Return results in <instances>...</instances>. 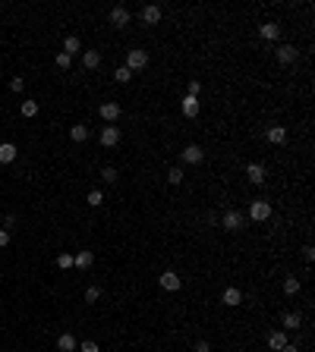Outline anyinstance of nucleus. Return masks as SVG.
Masks as SVG:
<instances>
[{
	"mask_svg": "<svg viewBox=\"0 0 315 352\" xmlns=\"http://www.w3.org/2000/svg\"><path fill=\"white\" fill-rule=\"evenodd\" d=\"M114 79H117V82H130V79H133V73H130V69H126V66H117Z\"/></svg>",
	"mask_w": 315,
	"mask_h": 352,
	"instance_id": "nucleus-31",
	"label": "nucleus"
},
{
	"mask_svg": "<svg viewBox=\"0 0 315 352\" xmlns=\"http://www.w3.org/2000/svg\"><path fill=\"white\" fill-rule=\"evenodd\" d=\"M10 88H13L16 95H19V91L26 88V79H22V76H13V79H10Z\"/></svg>",
	"mask_w": 315,
	"mask_h": 352,
	"instance_id": "nucleus-33",
	"label": "nucleus"
},
{
	"mask_svg": "<svg viewBox=\"0 0 315 352\" xmlns=\"http://www.w3.org/2000/svg\"><path fill=\"white\" fill-rule=\"evenodd\" d=\"M148 66V54L145 51H126V69L136 73V69H145Z\"/></svg>",
	"mask_w": 315,
	"mask_h": 352,
	"instance_id": "nucleus-3",
	"label": "nucleus"
},
{
	"mask_svg": "<svg viewBox=\"0 0 315 352\" xmlns=\"http://www.w3.org/2000/svg\"><path fill=\"white\" fill-rule=\"evenodd\" d=\"M268 346H271V349H277V352H281V349L287 346V333H268Z\"/></svg>",
	"mask_w": 315,
	"mask_h": 352,
	"instance_id": "nucleus-23",
	"label": "nucleus"
},
{
	"mask_svg": "<svg viewBox=\"0 0 315 352\" xmlns=\"http://www.w3.org/2000/svg\"><path fill=\"white\" fill-rule=\"evenodd\" d=\"M98 299H101V289H98V286H88V289H85V302H88V305H95Z\"/></svg>",
	"mask_w": 315,
	"mask_h": 352,
	"instance_id": "nucleus-30",
	"label": "nucleus"
},
{
	"mask_svg": "<svg viewBox=\"0 0 315 352\" xmlns=\"http://www.w3.org/2000/svg\"><path fill=\"white\" fill-rule=\"evenodd\" d=\"M243 224H246V217H243L240 211H227V214L221 217V227H224L227 233H240V230H243Z\"/></svg>",
	"mask_w": 315,
	"mask_h": 352,
	"instance_id": "nucleus-1",
	"label": "nucleus"
},
{
	"mask_svg": "<svg viewBox=\"0 0 315 352\" xmlns=\"http://www.w3.org/2000/svg\"><path fill=\"white\" fill-rule=\"evenodd\" d=\"M221 302H224V305H230V308H237V305L243 302V289H237V286H227L224 292H221Z\"/></svg>",
	"mask_w": 315,
	"mask_h": 352,
	"instance_id": "nucleus-8",
	"label": "nucleus"
},
{
	"mask_svg": "<svg viewBox=\"0 0 315 352\" xmlns=\"http://www.w3.org/2000/svg\"><path fill=\"white\" fill-rule=\"evenodd\" d=\"M202 157H205V151H202L199 145H189V148L180 151V160H183V163H202Z\"/></svg>",
	"mask_w": 315,
	"mask_h": 352,
	"instance_id": "nucleus-6",
	"label": "nucleus"
},
{
	"mask_svg": "<svg viewBox=\"0 0 315 352\" xmlns=\"http://www.w3.org/2000/svg\"><path fill=\"white\" fill-rule=\"evenodd\" d=\"M139 16H142L145 26H158V22H161V7H142V13H139Z\"/></svg>",
	"mask_w": 315,
	"mask_h": 352,
	"instance_id": "nucleus-15",
	"label": "nucleus"
},
{
	"mask_svg": "<svg viewBox=\"0 0 315 352\" xmlns=\"http://www.w3.org/2000/svg\"><path fill=\"white\" fill-rule=\"evenodd\" d=\"M79 48H82V41H79V35H66V41H63V54L73 57Z\"/></svg>",
	"mask_w": 315,
	"mask_h": 352,
	"instance_id": "nucleus-20",
	"label": "nucleus"
},
{
	"mask_svg": "<svg viewBox=\"0 0 315 352\" xmlns=\"http://www.w3.org/2000/svg\"><path fill=\"white\" fill-rule=\"evenodd\" d=\"M85 138H88V126H85V123H76V126H69V142L82 145Z\"/></svg>",
	"mask_w": 315,
	"mask_h": 352,
	"instance_id": "nucleus-13",
	"label": "nucleus"
},
{
	"mask_svg": "<svg viewBox=\"0 0 315 352\" xmlns=\"http://www.w3.org/2000/svg\"><path fill=\"white\" fill-rule=\"evenodd\" d=\"M82 63H85V69H98L101 66V54L98 51H85L82 54Z\"/></svg>",
	"mask_w": 315,
	"mask_h": 352,
	"instance_id": "nucleus-21",
	"label": "nucleus"
},
{
	"mask_svg": "<svg viewBox=\"0 0 315 352\" xmlns=\"http://www.w3.org/2000/svg\"><path fill=\"white\" fill-rule=\"evenodd\" d=\"M199 91H202V85L192 79V82H189V95H192V98H199Z\"/></svg>",
	"mask_w": 315,
	"mask_h": 352,
	"instance_id": "nucleus-35",
	"label": "nucleus"
},
{
	"mask_svg": "<svg viewBox=\"0 0 315 352\" xmlns=\"http://www.w3.org/2000/svg\"><path fill=\"white\" fill-rule=\"evenodd\" d=\"M249 217L255 220V224H262V220L271 217V202H265V198H259V202L249 205Z\"/></svg>",
	"mask_w": 315,
	"mask_h": 352,
	"instance_id": "nucleus-2",
	"label": "nucleus"
},
{
	"mask_svg": "<svg viewBox=\"0 0 315 352\" xmlns=\"http://www.w3.org/2000/svg\"><path fill=\"white\" fill-rule=\"evenodd\" d=\"M259 35L265 41H277V38H281V26H277V22H265V26L259 29Z\"/></svg>",
	"mask_w": 315,
	"mask_h": 352,
	"instance_id": "nucleus-17",
	"label": "nucleus"
},
{
	"mask_svg": "<svg viewBox=\"0 0 315 352\" xmlns=\"http://www.w3.org/2000/svg\"><path fill=\"white\" fill-rule=\"evenodd\" d=\"M299 324H302L299 314H293V311H287V314H284V327H287V330H296Z\"/></svg>",
	"mask_w": 315,
	"mask_h": 352,
	"instance_id": "nucleus-25",
	"label": "nucleus"
},
{
	"mask_svg": "<svg viewBox=\"0 0 315 352\" xmlns=\"http://www.w3.org/2000/svg\"><path fill=\"white\" fill-rule=\"evenodd\" d=\"M101 120H108V123H114V120H120V104H101Z\"/></svg>",
	"mask_w": 315,
	"mask_h": 352,
	"instance_id": "nucleus-18",
	"label": "nucleus"
},
{
	"mask_svg": "<svg viewBox=\"0 0 315 352\" xmlns=\"http://www.w3.org/2000/svg\"><path fill=\"white\" fill-rule=\"evenodd\" d=\"M167 183H170V186H180V183H183V170H180V167H170V170H167Z\"/></svg>",
	"mask_w": 315,
	"mask_h": 352,
	"instance_id": "nucleus-27",
	"label": "nucleus"
},
{
	"mask_svg": "<svg viewBox=\"0 0 315 352\" xmlns=\"http://www.w3.org/2000/svg\"><path fill=\"white\" fill-rule=\"evenodd\" d=\"M85 202H88L91 208H98V205H104V192H101V189H91V192H88V198H85Z\"/></svg>",
	"mask_w": 315,
	"mask_h": 352,
	"instance_id": "nucleus-26",
	"label": "nucleus"
},
{
	"mask_svg": "<svg viewBox=\"0 0 315 352\" xmlns=\"http://www.w3.org/2000/svg\"><path fill=\"white\" fill-rule=\"evenodd\" d=\"M91 261H95V252H79V255H73V267H82V271H88Z\"/></svg>",
	"mask_w": 315,
	"mask_h": 352,
	"instance_id": "nucleus-19",
	"label": "nucleus"
},
{
	"mask_svg": "<svg viewBox=\"0 0 315 352\" xmlns=\"http://www.w3.org/2000/svg\"><path fill=\"white\" fill-rule=\"evenodd\" d=\"M246 176H249V183L262 186L265 183V167H262V163H246Z\"/></svg>",
	"mask_w": 315,
	"mask_h": 352,
	"instance_id": "nucleus-16",
	"label": "nucleus"
},
{
	"mask_svg": "<svg viewBox=\"0 0 315 352\" xmlns=\"http://www.w3.org/2000/svg\"><path fill=\"white\" fill-rule=\"evenodd\" d=\"M268 142H271V145H284L287 142V129L284 126H268Z\"/></svg>",
	"mask_w": 315,
	"mask_h": 352,
	"instance_id": "nucleus-14",
	"label": "nucleus"
},
{
	"mask_svg": "<svg viewBox=\"0 0 315 352\" xmlns=\"http://www.w3.org/2000/svg\"><path fill=\"white\" fill-rule=\"evenodd\" d=\"M57 66H60V69H69V66H73V57H69V54H57Z\"/></svg>",
	"mask_w": 315,
	"mask_h": 352,
	"instance_id": "nucleus-32",
	"label": "nucleus"
},
{
	"mask_svg": "<svg viewBox=\"0 0 315 352\" xmlns=\"http://www.w3.org/2000/svg\"><path fill=\"white\" fill-rule=\"evenodd\" d=\"M192 352H212V346H208L205 339H199V343H195V349H192Z\"/></svg>",
	"mask_w": 315,
	"mask_h": 352,
	"instance_id": "nucleus-37",
	"label": "nucleus"
},
{
	"mask_svg": "<svg viewBox=\"0 0 315 352\" xmlns=\"http://www.w3.org/2000/svg\"><path fill=\"white\" fill-rule=\"evenodd\" d=\"M79 352H101L95 339H85V343H79Z\"/></svg>",
	"mask_w": 315,
	"mask_h": 352,
	"instance_id": "nucleus-34",
	"label": "nucleus"
},
{
	"mask_svg": "<svg viewBox=\"0 0 315 352\" xmlns=\"http://www.w3.org/2000/svg\"><path fill=\"white\" fill-rule=\"evenodd\" d=\"M158 283H161V289H167V292H177L180 286H183V280H180V274H173V271H164L158 277Z\"/></svg>",
	"mask_w": 315,
	"mask_h": 352,
	"instance_id": "nucleus-4",
	"label": "nucleus"
},
{
	"mask_svg": "<svg viewBox=\"0 0 315 352\" xmlns=\"http://www.w3.org/2000/svg\"><path fill=\"white\" fill-rule=\"evenodd\" d=\"M10 245V230H0V249H7Z\"/></svg>",
	"mask_w": 315,
	"mask_h": 352,
	"instance_id": "nucleus-36",
	"label": "nucleus"
},
{
	"mask_svg": "<svg viewBox=\"0 0 315 352\" xmlns=\"http://www.w3.org/2000/svg\"><path fill=\"white\" fill-rule=\"evenodd\" d=\"M111 22H114L117 29H126V26H130V10L114 7V10H111Z\"/></svg>",
	"mask_w": 315,
	"mask_h": 352,
	"instance_id": "nucleus-10",
	"label": "nucleus"
},
{
	"mask_svg": "<svg viewBox=\"0 0 315 352\" xmlns=\"http://www.w3.org/2000/svg\"><path fill=\"white\" fill-rule=\"evenodd\" d=\"M57 349H60V352H76L79 349V339L73 333H60V336H57Z\"/></svg>",
	"mask_w": 315,
	"mask_h": 352,
	"instance_id": "nucleus-11",
	"label": "nucleus"
},
{
	"mask_svg": "<svg viewBox=\"0 0 315 352\" xmlns=\"http://www.w3.org/2000/svg\"><path fill=\"white\" fill-rule=\"evenodd\" d=\"M19 157V148L13 145V142H4L0 145V163H13Z\"/></svg>",
	"mask_w": 315,
	"mask_h": 352,
	"instance_id": "nucleus-12",
	"label": "nucleus"
},
{
	"mask_svg": "<svg viewBox=\"0 0 315 352\" xmlns=\"http://www.w3.org/2000/svg\"><path fill=\"white\" fill-rule=\"evenodd\" d=\"M296 57H299V51L293 44H281L277 48V63H296Z\"/></svg>",
	"mask_w": 315,
	"mask_h": 352,
	"instance_id": "nucleus-9",
	"label": "nucleus"
},
{
	"mask_svg": "<svg viewBox=\"0 0 315 352\" xmlns=\"http://www.w3.org/2000/svg\"><path fill=\"white\" fill-rule=\"evenodd\" d=\"M57 267H60V271H69V267H73V255H69V252L57 255Z\"/></svg>",
	"mask_w": 315,
	"mask_h": 352,
	"instance_id": "nucleus-28",
	"label": "nucleus"
},
{
	"mask_svg": "<svg viewBox=\"0 0 315 352\" xmlns=\"http://www.w3.org/2000/svg\"><path fill=\"white\" fill-rule=\"evenodd\" d=\"M281 352H299V349H296V346H293V343H287V346H284V349H281Z\"/></svg>",
	"mask_w": 315,
	"mask_h": 352,
	"instance_id": "nucleus-38",
	"label": "nucleus"
},
{
	"mask_svg": "<svg viewBox=\"0 0 315 352\" xmlns=\"http://www.w3.org/2000/svg\"><path fill=\"white\" fill-rule=\"evenodd\" d=\"M299 286H302V283H299L296 277H287V280H284V296H296Z\"/></svg>",
	"mask_w": 315,
	"mask_h": 352,
	"instance_id": "nucleus-24",
	"label": "nucleus"
},
{
	"mask_svg": "<svg viewBox=\"0 0 315 352\" xmlns=\"http://www.w3.org/2000/svg\"><path fill=\"white\" fill-rule=\"evenodd\" d=\"M180 110H183V116H199V110H202V104H199V98H192V95H186L183 98V104H180Z\"/></svg>",
	"mask_w": 315,
	"mask_h": 352,
	"instance_id": "nucleus-7",
	"label": "nucleus"
},
{
	"mask_svg": "<svg viewBox=\"0 0 315 352\" xmlns=\"http://www.w3.org/2000/svg\"><path fill=\"white\" fill-rule=\"evenodd\" d=\"M101 180L104 183H117V180H120V173H117V167H104L101 170Z\"/></svg>",
	"mask_w": 315,
	"mask_h": 352,
	"instance_id": "nucleus-29",
	"label": "nucleus"
},
{
	"mask_svg": "<svg viewBox=\"0 0 315 352\" xmlns=\"http://www.w3.org/2000/svg\"><path fill=\"white\" fill-rule=\"evenodd\" d=\"M19 113L26 116V120H32V116L38 113V101H22V104H19Z\"/></svg>",
	"mask_w": 315,
	"mask_h": 352,
	"instance_id": "nucleus-22",
	"label": "nucleus"
},
{
	"mask_svg": "<svg viewBox=\"0 0 315 352\" xmlns=\"http://www.w3.org/2000/svg\"><path fill=\"white\" fill-rule=\"evenodd\" d=\"M101 145H104V148L120 145V126H104V129H101Z\"/></svg>",
	"mask_w": 315,
	"mask_h": 352,
	"instance_id": "nucleus-5",
	"label": "nucleus"
}]
</instances>
